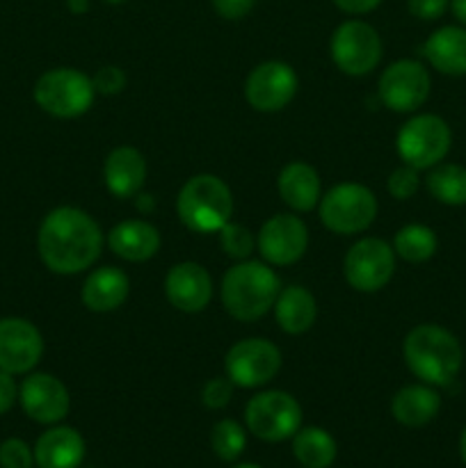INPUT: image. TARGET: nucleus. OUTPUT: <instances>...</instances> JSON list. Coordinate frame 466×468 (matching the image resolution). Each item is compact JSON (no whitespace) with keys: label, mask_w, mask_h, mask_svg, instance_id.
<instances>
[{"label":"nucleus","mask_w":466,"mask_h":468,"mask_svg":"<svg viewBox=\"0 0 466 468\" xmlns=\"http://www.w3.org/2000/svg\"><path fill=\"white\" fill-rule=\"evenodd\" d=\"M103 240V231L90 213L73 206H59L41 222L37 250L50 272L69 277L85 272L99 261Z\"/></svg>","instance_id":"f257e3e1"},{"label":"nucleus","mask_w":466,"mask_h":468,"mask_svg":"<svg viewBox=\"0 0 466 468\" xmlns=\"http://www.w3.org/2000/svg\"><path fill=\"white\" fill-rule=\"evenodd\" d=\"M281 279L265 261H238L231 270H227L219 286L222 306L231 318L240 323H254L263 318L270 309H274Z\"/></svg>","instance_id":"f03ea898"},{"label":"nucleus","mask_w":466,"mask_h":468,"mask_svg":"<svg viewBox=\"0 0 466 468\" xmlns=\"http://www.w3.org/2000/svg\"><path fill=\"white\" fill-rule=\"evenodd\" d=\"M407 368L429 387H448L461 370L460 341L439 324H418L402 343Z\"/></svg>","instance_id":"7ed1b4c3"},{"label":"nucleus","mask_w":466,"mask_h":468,"mask_svg":"<svg viewBox=\"0 0 466 468\" xmlns=\"http://www.w3.org/2000/svg\"><path fill=\"white\" fill-rule=\"evenodd\" d=\"M183 227L195 233H217L233 215V192L215 174H196L183 183L176 199Z\"/></svg>","instance_id":"20e7f679"},{"label":"nucleus","mask_w":466,"mask_h":468,"mask_svg":"<svg viewBox=\"0 0 466 468\" xmlns=\"http://www.w3.org/2000/svg\"><path fill=\"white\" fill-rule=\"evenodd\" d=\"M35 103L58 119L82 117L94 105L96 90L91 76L71 67H58L41 73L35 82Z\"/></svg>","instance_id":"39448f33"},{"label":"nucleus","mask_w":466,"mask_h":468,"mask_svg":"<svg viewBox=\"0 0 466 468\" xmlns=\"http://www.w3.org/2000/svg\"><path fill=\"white\" fill-rule=\"evenodd\" d=\"M377 197L361 183H338L323 195L318 204L320 222L336 236L365 231L377 218Z\"/></svg>","instance_id":"423d86ee"},{"label":"nucleus","mask_w":466,"mask_h":468,"mask_svg":"<svg viewBox=\"0 0 466 468\" xmlns=\"http://www.w3.org/2000/svg\"><path fill=\"white\" fill-rule=\"evenodd\" d=\"M245 423L260 441H286L302 428V407L286 391L256 393L245 407Z\"/></svg>","instance_id":"0eeeda50"},{"label":"nucleus","mask_w":466,"mask_h":468,"mask_svg":"<svg viewBox=\"0 0 466 468\" xmlns=\"http://www.w3.org/2000/svg\"><path fill=\"white\" fill-rule=\"evenodd\" d=\"M450 128L437 114H416L397 131L396 137L397 155L418 172L441 163L450 151Z\"/></svg>","instance_id":"6e6552de"},{"label":"nucleus","mask_w":466,"mask_h":468,"mask_svg":"<svg viewBox=\"0 0 466 468\" xmlns=\"http://www.w3.org/2000/svg\"><path fill=\"white\" fill-rule=\"evenodd\" d=\"M329 53L334 64L347 76H368L382 59V39L370 23L350 18L334 30Z\"/></svg>","instance_id":"1a4fd4ad"},{"label":"nucleus","mask_w":466,"mask_h":468,"mask_svg":"<svg viewBox=\"0 0 466 468\" xmlns=\"http://www.w3.org/2000/svg\"><path fill=\"white\" fill-rule=\"evenodd\" d=\"M281 368V350L265 338H242L228 347L224 370L233 387L259 388L277 378Z\"/></svg>","instance_id":"9d476101"},{"label":"nucleus","mask_w":466,"mask_h":468,"mask_svg":"<svg viewBox=\"0 0 466 468\" xmlns=\"http://www.w3.org/2000/svg\"><path fill=\"white\" fill-rule=\"evenodd\" d=\"M396 272V251L387 240L361 238L347 250L343 274L347 283L359 292H377L387 286Z\"/></svg>","instance_id":"9b49d317"},{"label":"nucleus","mask_w":466,"mask_h":468,"mask_svg":"<svg viewBox=\"0 0 466 468\" xmlns=\"http://www.w3.org/2000/svg\"><path fill=\"white\" fill-rule=\"evenodd\" d=\"M429 73L416 59H397L379 76V101L391 112H414L429 96Z\"/></svg>","instance_id":"f8f14e48"},{"label":"nucleus","mask_w":466,"mask_h":468,"mask_svg":"<svg viewBox=\"0 0 466 468\" xmlns=\"http://www.w3.org/2000/svg\"><path fill=\"white\" fill-rule=\"evenodd\" d=\"M297 73L291 64L270 59L251 69L245 80V99L259 112H279L297 94Z\"/></svg>","instance_id":"ddd939ff"},{"label":"nucleus","mask_w":466,"mask_h":468,"mask_svg":"<svg viewBox=\"0 0 466 468\" xmlns=\"http://www.w3.org/2000/svg\"><path fill=\"white\" fill-rule=\"evenodd\" d=\"M256 247L268 265H292L306 254L309 229L297 215H274L260 227Z\"/></svg>","instance_id":"4468645a"},{"label":"nucleus","mask_w":466,"mask_h":468,"mask_svg":"<svg viewBox=\"0 0 466 468\" xmlns=\"http://www.w3.org/2000/svg\"><path fill=\"white\" fill-rule=\"evenodd\" d=\"M18 400L27 419L41 425H55L67 419L71 396L62 379L48 373H32L18 387Z\"/></svg>","instance_id":"2eb2a0df"},{"label":"nucleus","mask_w":466,"mask_h":468,"mask_svg":"<svg viewBox=\"0 0 466 468\" xmlns=\"http://www.w3.org/2000/svg\"><path fill=\"white\" fill-rule=\"evenodd\" d=\"M44 356V336L26 318H0V370L27 375Z\"/></svg>","instance_id":"dca6fc26"},{"label":"nucleus","mask_w":466,"mask_h":468,"mask_svg":"<svg viewBox=\"0 0 466 468\" xmlns=\"http://www.w3.org/2000/svg\"><path fill=\"white\" fill-rule=\"evenodd\" d=\"M164 295L176 311L201 314L213 300V279L199 263H176L164 277Z\"/></svg>","instance_id":"f3484780"},{"label":"nucleus","mask_w":466,"mask_h":468,"mask_svg":"<svg viewBox=\"0 0 466 468\" xmlns=\"http://www.w3.org/2000/svg\"><path fill=\"white\" fill-rule=\"evenodd\" d=\"M163 238L146 219H123L108 233V247L114 256L128 263H144L158 254Z\"/></svg>","instance_id":"a211bd4d"},{"label":"nucleus","mask_w":466,"mask_h":468,"mask_svg":"<svg viewBox=\"0 0 466 468\" xmlns=\"http://www.w3.org/2000/svg\"><path fill=\"white\" fill-rule=\"evenodd\" d=\"M103 181L110 195L131 199L140 195L146 181V160L135 146H117L108 154L103 165Z\"/></svg>","instance_id":"6ab92c4d"},{"label":"nucleus","mask_w":466,"mask_h":468,"mask_svg":"<svg viewBox=\"0 0 466 468\" xmlns=\"http://www.w3.org/2000/svg\"><path fill=\"white\" fill-rule=\"evenodd\" d=\"M128 292H131L128 274L114 265H105L87 274L80 288V300L94 314H110L128 300Z\"/></svg>","instance_id":"aec40b11"},{"label":"nucleus","mask_w":466,"mask_h":468,"mask_svg":"<svg viewBox=\"0 0 466 468\" xmlns=\"http://www.w3.org/2000/svg\"><path fill=\"white\" fill-rule=\"evenodd\" d=\"M85 460V439L78 430L59 425L37 439L35 464L39 468H78Z\"/></svg>","instance_id":"412c9836"},{"label":"nucleus","mask_w":466,"mask_h":468,"mask_svg":"<svg viewBox=\"0 0 466 468\" xmlns=\"http://www.w3.org/2000/svg\"><path fill=\"white\" fill-rule=\"evenodd\" d=\"M277 187L283 204L295 213H309L323 199V183H320L318 172L311 165L300 163V160L288 163L279 172Z\"/></svg>","instance_id":"4be33fe9"},{"label":"nucleus","mask_w":466,"mask_h":468,"mask_svg":"<svg viewBox=\"0 0 466 468\" xmlns=\"http://www.w3.org/2000/svg\"><path fill=\"white\" fill-rule=\"evenodd\" d=\"M423 55L439 73L466 76V30L457 26L439 27L423 44Z\"/></svg>","instance_id":"5701e85b"},{"label":"nucleus","mask_w":466,"mask_h":468,"mask_svg":"<svg viewBox=\"0 0 466 468\" xmlns=\"http://www.w3.org/2000/svg\"><path fill=\"white\" fill-rule=\"evenodd\" d=\"M441 410V398L429 384L402 387L391 400V414L405 428H423L432 423Z\"/></svg>","instance_id":"b1692460"},{"label":"nucleus","mask_w":466,"mask_h":468,"mask_svg":"<svg viewBox=\"0 0 466 468\" xmlns=\"http://www.w3.org/2000/svg\"><path fill=\"white\" fill-rule=\"evenodd\" d=\"M274 318L281 332L291 336H300L313 327L318 318V304L309 288L288 286L281 288L277 302H274Z\"/></svg>","instance_id":"393cba45"},{"label":"nucleus","mask_w":466,"mask_h":468,"mask_svg":"<svg viewBox=\"0 0 466 468\" xmlns=\"http://www.w3.org/2000/svg\"><path fill=\"white\" fill-rule=\"evenodd\" d=\"M292 455L304 468H329L338 455L336 441L323 428H300L292 437Z\"/></svg>","instance_id":"a878e982"},{"label":"nucleus","mask_w":466,"mask_h":468,"mask_svg":"<svg viewBox=\"0 0 466 468\" xmlns=\"http://www.w3.org/2000/svg\"><path fill=\"white\" fill-rule=\"evenodd\" d=\"M437 233L425 224H407L393 238V251L407 263H425L437 251Z\"/></svg>","instance_id":"bb28decb"},{"label":"nucleus","mask_w":466,"mask_h":468,"mask_svg":"<svg viewBox=\"0 0 466 468\" xmlns=\"http://www.w3.org/2000/svg\"><path fill=\"white\" fill-rule=\"evenodd\" d=\"M428 190L437 201L446 206L466 204V167L461 165H434L428 174Z\"/></svg>","instance_id":"cd10ccee"},{"label":"nucleus","mask_w":466,"mask_h":468,"mask_svg":"<svg viewBox=\"0 0 466 468\" xmlns=\"http://www.w3.org/2000/svg\"><path fill=\"white\" fill-rule=\"evenodd\" d=\"M210 446L222 462H236L247 448V432L236 420L224 419L210 432Z\"/></svg>","instance_id":"c85d7f7f"},{"label":"nucleus","mask_w":466,"mask_h":468,"mask_svg":"<svg viewBox=\"0 0 466 468\" xmlns=\"http://www.w3.org/2000/svg\"><path fill=\"white\" fill-rule=\"evenodd\" d=\"M219 245H222L224 254L233 261H247L251 251L256 250V238L245 224L227 222L219 229Z\"/></svg>","instance_id":"c756f323"},{"label":"nucleus","mask_w":466,"mask_h":468,"mask_svg":"<svg viewBox=\"0 0 466 468\" xmlns=\"http://www.w3.org/2000/svg\"><path fill=\"white\" fill-rule=\"evenodd\" d=\"M35 451L23 439H5L0 443V468H32Z\"/></svg>","instance_id":"7c9ffc66"},{"label":"nucleus","mask_w":466,"mask_h":468,"mask_svg":"<svg viewBox=\"0 0 466 468\" xmlns=\"http://www.w3.org/2000/svg\"><path fill=\"white\" fill-rule=\"evenodd\" d=\"M418 186H420L418 169L409 167V165L393 169L391 176H388L387 181L388 195H391L393 199H400V201L411 199V197L416 195V190H418Z\"/></svg>","instance_id":"2f4dec72"},{"label":"nucleus","mask_w":466,"mask_h":468,"mask_svg":"<svg viewBox=\"0 0 466 468\" xmlns=\"http://www.w3.org/2000/svg\"><path fill=\"white\" fill-rule=\"evenodd\" d=\"M233 398V382L228 378H213L201 388V402L208 410H224Z\"/></svg>","instance_id":"473e14b6"},{"label":"nucleus","mask_w":466,"mask_h":468,"mask_svg":"<svg viewBox=\"0 0 466 468\" xmlns=\"http://www.w3.org/2000/svg\"><path fill=\"white\" fill-rule=\"evenodd\" d=\"M91 82H94V90L96 94H103V96H114L119 91H123L126 87V73L122 71L119 67H101L99 71L91 76Z\"/></svg>","instance_id":"72a5a7b5"},{"label":"nucleus","mask_w":466,"mask_h":468,"mask_svg":"<svg viewBox=\"0 0 466 468\" xmlns=\"http://www.w3.org/2000/svg\"><path fill=\"white\" fill-rule=\"evenodd\" d=\"M448 5H450V0H407L409 14L420 21H437L443 16Z\"/></svg>","instance_id":"f704fd0d"},{"label":"nucleus","mask_w":466,"mask_h":468,"mask_svg":"<svg viewBox=\"0 0 466 468\" xmlns=\"http://www.w3.org/2000/svg\"><path fill=\"white\" fill-rule=\"evenodd\" d=\"M213 9L227 21H240L254 9L256 0H210Z\"/></svg>","instance_id":"c9c22d12"},{"label":"nucleus","mask_w":466,"mask_h":468,"mask_svg":"<svg viewBox=\"0 0 466 468\" xmlns=\"http://www.w3.org/2000/svg\"><path fill=\"white\" fill-rule=\"evenodd\" d=\"M16 400H18V387L16 382H14V375L0 370V416L7 414Z\"/></svg>","instance_id":"e433bc0d"},{"label":"nucleus","mask_w":466,"mask_h":468,"mask_svg":"<svg viewBox=\"0 0 466 468\" xmlns=\"http://www.w3.org/2000/svg\"><path fill=\"white\" fill-rule=\"evenodd\" d=\"M341 12L350 14V16H361V14H368L373 9H377L382 5V0H334Z\"/></svg>","instance_id":"4c0bfd02"},{"label":"nucleus","mask_w":466,"mask_h":468,"mask_svg":"<svg viewBox=\"0 0 466 468\" xmlns=\"http://www.w3.org/2000/svg\"><path fill=\"white\" fill-rule=\"evenodd\" d=\"M135 206L137 210H142V213H149V210H154V197L151 195H135Z\"/></svg>","instance_id":"58836bf2"},{"label":"nucleus","mask_w":466,"mask_h":468,"mask_svg":"<svg viewBox=\"0 0 466 468\" xmlns=\"http://www.w3.org/2000/svg\"><path fill=\"white\" fill-rule=\"evenodd\" d=\"M450 7H452V14H455L457 21L464 23L466 26V0H452Z\"/></svg>","instance_id":"ea45409f"},{"label":"nucleus","mask_w":466,"mask_h":468,"mask_svg":"<svg viewBox=\"0 0 466 468\" xmlns=\"http://www.w3.org/2000/svg\"><path fill=\"white\" fill-rule=\"evenodd\" d=\"M67 7L73 14H85L90 9V0H67Z\"/></svg>","instance_id":"a19ab883"},{"label":"nucleus","mask_w":466,"mask_h":468,"mask_svg":"<svg viewBox=\"0 0 466 468\" xmlns=\"http://www.w3.org/2000/svg\"><path fill=\"white\" fill-rule=\"evenodd\" d=\"M460 455H461V462L466 464V428H464V432H461V437H460Z\"/></svg>","instance_id":"79ce46f5"},{"label":"nucleus","mask_w":466,"mask_h":468,"mask_svg":"<svg viewBox=\"0 0 466 468\" xmlns=\"http://www.w3.org/2000/svg\"><path fill=\"white\" fill-rule=\"evenodd\" d=\"M233 468H260V466H256V464H238V466H233Z\"/></svg>","instance_id":"37998d69"},{"label":"nucleus","mask_w":466,"mask_h":468,"mask_svg":"<svg viewBox=\"0 0 466 468\" xmlns=\"http://www.w3.org/2000/svg\"><path fill=\"white\" fill-rule=\"evenodd\" d=\"M105 3H110V5H122V3H126V0H105Z\"/></svg>","instance_id":"c03bdc74"}]
</instances>
